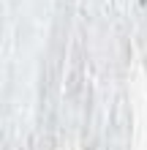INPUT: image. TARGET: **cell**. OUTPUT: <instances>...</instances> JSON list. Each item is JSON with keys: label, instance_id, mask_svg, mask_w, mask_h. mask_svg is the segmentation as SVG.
I'll return each instance as SVG.
<instances>
[{"label": "cell", "instance_id": "6da1fadb", "mask_svg": "<svg viewBox=\"0 0 147 150\" xmlns=\"http://www.w3.org/2000/svg\"><path fill=\"white\" fill-rule=\"evenodd\" d=\"M142 3H147V0H142Z\"/></svg>", "mask_w": 147, "mask_h": 150}]
</instances>
